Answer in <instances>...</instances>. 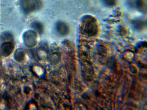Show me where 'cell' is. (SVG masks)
Masks as SVG:
<instances>
[{
	"label": "cell",
	"instance_id": "cell-10",
	"mask_svg": "<svg viewBox=\"0 0 147 110\" xmlns=\"http://www.w3.org/2000/svg\"><path fill=\"white\" fill-rule=\"evenodd\" d=\"M98 54L102 57H105L107 54V50L106 48L103 46H99L98 48Z\"/></svg>",
	"mask_w": 147,
	"mask_h": 110
},
{
	"label": "cell",
	"instance_id": "cell-1",
	"mask_svg": "<svg viewBox=\"0 0 147 110\" xmlns=\"http://www.w3.org/2000/svg\"><path fill=\"white\" fill-rule=\"evenodd\" d=\"M80 30L83 34L85 36H95L98 30L96 19L91 15H87L83 17L81 21Z\"/></svg>",
	"mask_w": 147,
	"mask_h": 110
},
{
	"label": "cell",
	"instance_id": "cell-6",
	"mask_svg": "<svg viewBox=\"0 0 147 110\" xmlns=\"http://www.w3.org/2000/svg\"><path fill=\"white\" fill-rule=\"evenodd\" d=\"M135 5L140 11L146 12V11L147 0H136Z\"/></svg>",
	"mask_w": 147,
	"mask_h": 110
},
{
	"label": "cell",
	"instance_id": "cell-11",
	"mask_svg": "<svg viewBox=\"0 0 147 110\" xmlns=\"http://www.w3.org/2000/svg\"><path fill=\"white\" fill-rule=\"evenodd\" d=\"M102 2L106 6L112 7L116 3V0H102Z\"/></svg>",
	"mask_w": 147,
	"mask_h": 110
},
{
	"label": "cell",
	"instance_id": "cell-3",
	"mask_svg": "<svg viewBox=\"0 0 147 110\" xmlns=\"http://www.w3.org/2000/svg\"><path fill=\"white\" fill-rule=\"evenodd\" d=\"M37 36L34 32L33 31H28L24 35V41L28 45H34L36 43Z\"/></svg>",
	"mask_w": 147,
	"mask_h": 110
},
{
	"label": "cell",
	"instance_id": "cell-7",
	"mask_svg": "<svg viewBox=\"0 0 147 110\" xmlns=\"http://www.w3.org/2000/svg\"><path fill=\"white\" fill-rule=\"evenodd\" d=\"M107 65L111 70H115L117 67V61L114 57H111L109 58L107 61Z\"/></svg>",
	"mask_w": 147,
	"mask_h": 110
},
{
	"label": "cell",
	"instance_id": "cell-9",
	"mask_svg": "<svg viewBox=\"0 0 147 110\" xmlns=\"http://www.w3.org/2000/svg\"><path fill=\"white\" fill-rule=\"evenodd\" d=\"M133 25L136 30H139L142 29L144 27V24L142 21L137 20L134 22Z\"/></svg>",
	"mask_w": 147,
	"mask_h": 110
},
{
	"label": "cell",
	"instance_id": "cell-12",
	"mask_svg": "<svg viewBox=\"0 0 147 110\" xmlns=\"http://www.w3.org/2000/svg\"><path fill=\"white\" fill-rule=\"evenodd\" d=\"M2 38L5 40L11 39V35L8 33H5L2 35Z\"/></svg>",
	"mask_w": 147,
	"mask_h": 110
},
{
	"label": "cell",
	"instance_id": "cell-8",
	"mask_svg": "<svg viewBox=\"0 0 147 110\" xmlns=\"http://www.w3.org/2000/svg\"><path fill=\"white\" fill-rule=\"evenodd\" d=\"M31 26L39 34L42 33L43 31V25L40 22L34 21L31 24Z\"/></svg>",
	"mask_w": 147,
	"mask_h": 110
},
{
	"label": "cell",
	"instance_id": "cell-4",
	"mask_svg": "<svg viewBox=\"0 0 147 110\" xmlns=\"http://www.w3.org/2000/svg\"><path fill=\"white\" fill-rule=\"evenodd\" d=\"M14 46L11 43L5 42L1 46V53L3 56H8L12 52Z\"/></svg>",
	"mask_w": 147,
	"mask_h": 110
},
{
	"label": "cell",
	"instance_id": "cell-5",
	"mask_svg": "<svg viewBox=\"0 0 147 110\" xmlns=\"http://www.w3.org/2000/svg\"><path fill=\"white\" fill-rule=\"evenodd\" d=\"M56 27L57 32L60 35H65L69 32V27L63 22L60 21L57 22L56 24Z\"/></svg>",
	"mask_w": 147,
	"mask_h": 110
},
{
	"label": "cell",
	"instance_id": "cell-13",
	"mask_svg": "<svg viewBox=\"0 0 147 110\" xmlns=\"http://www.w3.org/2000/svg\"><path fill=\"white\" fill-rule=\"evenodd\" d=\"M131 68V70H134L133 71H134V73H135L136 72V70H136V68H135V67H134V66H132Z\"/></svg>",
	"mask_w": 147,
	"mask_h": 110
},
{
	"label": "cell",
	"instance_id": "cell-2",
	"mask_svg": "<svg viewBox=\"0 0 147 110\" xmlns=\"http://www.w3.org/2000/svg\"><path fill=\"white\" fill-rule=\"evenodd\" d=\"M41 5L40 0H20V6L25 14H29L36 11Z\"/></svg>",
	"mask_w": 147,
	"mask_h": 110
}]
</instances>
